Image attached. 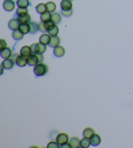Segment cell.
Here are the masks:
<instances>
[{"instance_id":"cell-19","label":"cell","mask_w":133,"mask_h":148,"mask_svg":"<svg viewBox=\"0 0 133 148\" xmlns=\"http://www.w3.org/2000/svg\"><path fill=\"white\" fill-rule=\"evenodd\" d=\"M60 38H58L57 36H54V37H52L51 38V41H50V43H49V46L51 47H56L57 46H59V43H60Z\"/></svg>"},{"instance_id":"cell-39","label":"cell","mask_w":133,"mask_h":148,"mask_svg":"<svg viewBox=\"0 0 133 148\" xmlns=\"http://www.w3.org/2000/svg\"><path fill=\"white\" fill-rule=\"evenodd\" d=\"M71 1H73V0H71Z\"/></svg>"},{"instance_id":"cell-13","label":"cell","mask_w":133,"mask_h":148,"mask_svg":"<svg viewBox=\"0 0 133 148\" xmlns=\"http://www.w3.org/2000/svg\"><path fill=\"white\" fill-rule=\"evenodd\" d=\"M95 134V132L92 128L91 127H86L83 130V132H82V135H83V137H86V138H88V139H91L93 135Z\"/></svg>"},{"instance_id":"cell-26","label":"cell","mask_w":133,"mask_h":148,"mask_svg":"<svg viewBox=\"0 0 133 148\" xmlns=\"http://www.w3.org/2000/svg\"><path fill=\"white\" fill-rule=\"evenodd\" d=\"M29 24H30V28H31L30 30L31 33L34 34L38 31H39V24H37L35 22H30Z\"/></svg>"},{"instance_id":"cell-18","label":"cell","mask_w":133,"mask_h":148,"mask_svg":"<svg viewBox=\"0 0 133 148\" xmlns=\"http://www.w3.org/2000/svg\"><path fill=\"white\" fill-rule=\"evenodd\" d=\"M51 20L57 25V24L61 23V21H62V16H61V14L59 13H53V14H52V18H51Z\"/></svg>"},{"instance_id":"cell-22","label":"cell","mask_w":133,"mask_h":148,"mask_svg":"<svg viewBox=\"0 0 133 148\" xmlns=\"http://www.w3.org/2000/svg\"><path fill=\"white\" fill-rule=\"evenodd\" d=\"M17 5L18 8H28L30 5L29 0H18Z\"/></svg>"},{"instance_id":"cell-21","label":"cell","mask_w":133,"mask_h":148,"mask_svg":"<svg viewBox=\"0 0 133 148\" xmlns=\"http://www.w3.org/2000/svg\"><path fill=\"white\" fill-rule=\"evenodd\" d=\"M36 11L38 12V14H42L45 12H47V6L45 3H39L36 6Z\"/></svg>"},{"instance_id":"cell-5","label":"cell","mask_w":133,"mask_h":148,"mask_svg":"<svg viewBox=\"0 0 133 148\" xmlns=\"http://www.w3.org/2000/svg\"><path fill=\"white\" fill-rule=\"evenodd\" d=\"M15 62L16 64H17L18 67L23 68V67H25V66L28 64V58L20 54L17 57V58L15 59Z\"/></svg>"},{"instance_id":"cell-23","label":"cell","mask_w":133,"mask_h":148,"mask_svg":"<svg viewBox=\"0 0 133 148\" xmlns=\"http://www.w3.org/2000/svg\"><path fill=\"white\" fill-rule=\"evenodd\" d=\"M80 142H81V141L79 140L78 137H72L69 141V143H70L72 148L80 147Z\"/></svg>"},{"instance_id":"cell-34","label":"cell","mask_w":133,"mask_h":148,"mask_svg":"<svg viewBox=\"0 0 133 148\" xmlns=\"http://www.w3.org/2000/svg\"><path fill=\"white\" fill-rule=\"evenodd\" d=\"M0 43H1V45H0V49H1V50L7 47V43L5 42L4 39H1V40H0Z\"/></svg>"},{"instance_id":"cell-15","label":"cell","mask_w":133,"mask_h":148,"mask_svg":"<svg viewBox=\"0 0 133 148\" xmlns=\"http://www.w3.org/2000/svg\"><path fill=\"white\" fill-rule=\"evenodd\" d=\"M91 141V145L93 147H97L98 145H100L101 143V137L98 134H94L93 137L90 139Z\"/></svg>"},{"instance_id":"cell-37","label":"cell","mask_w":133,"mask_h":148,"mask_svg":"<svg viewBox=\"0 0 133 148\" xmlns=\"http://www.w3.org/2000/svg\"><path fill=\"white\" fill-rule=\"evenodd\" d=\"M30 47H31L32 53H36V50H35V47H36V43H33V44H32Z\"/></svg>"},{"instance_id":"cell-10","label":"cell","mask_w":133,"mask_h":148,"mask_svg":"<svg viewBox=\"0 0 133 148\" xmlns=\"http://www.w3.org/2000/svg\"><path fill=\"white\" fill-rule=\"evenodd\" d=\"M20 54L28 58L30 55L32 54L31 47L30 46H24L21 48V50H20Z\"/></svg>"},{"instance_id":"cell-2","label":"cell","mask_w":133,"mask_h":148,"mask_svg":"<svg viewBox=\"0 0 133 148\" xmlns=\"http://www.w3.org/2000/svg\"><path fill=\"white\" fill-rule=\"evenodd\" d=\"M15 60L14 59H13V58H6V59H4L2 63H1V65L5 68V69H12L14 67V65H15Z\"/></svg>"},{"instance_id":"cell-17","label":"cell","mask_w":133,"mask_h":148,"mask_svg":"<svg viewBox=\"0 0 133 148\" xmlns=\"http://www.w3.org/2000/svg\"><path fill=\"white\" fill-rule=\"evenodd\" d=\"M18 29H19V30L22 32L24 35H25V34H27V33L30 32V30H31V28H30V24H20V26H19V28H18Z\"/></svg>"},{"instance_id":"cell-6","label":"cell","mask_w":133,"mask_h":148,"mask_svg":"<svg viewBox=\"0 0 133 148\" xmlns=\"http://www.w3.org/2000/svg\"><path fill=\"white\" fill-rule=\"evenodd\" d=\"M20 24H20V22H19L18 19L13 18V19H11V20L9 21V23H8V28H9L11 30H13V31L18 30V29L19 28Z\"/></svg>"},{"instance_id":"cell-7","label":"cell","mask_w":133,"mask_h":148,"mask_svg":"<svg viewBox=\"0 0 133 148\" xmlns=\"http://www.w3.org/2000/svg\"><path fill=\"white\" fill-rule=\"evenodd\" d=\"M12 55H13V52H12V49L10 47H6L5 48L1 50V57L4 59L10 58L12 57Z\"/></svg>"},{"instance_id":"cell-3","label":"cell","mask_w":133,"mask_h":148,"mask_svg":"<svg viewBox=\"0 0 133 148\" xmlns=\"http://www.w3.org/2000/svg\"><path fill=\"white\" fill-rule=\"evenodd\" d=\"M57 141L60 144V145H63L65 143H68V141H69V137H68V135L67 133H59L57 136V138H56Z\"/></svg>"},{"instance_id":"cell-12","label":"cell","mask_w":133,"mask_h":148,"mask_svg":"<svg viewBox=\"0 0 133 148\" xmlns=\"http://www.w3.org/2000/svg\"><path fill=\"white\" fill-rule=\"evenodd\" d=\"M62 10H70L72 9V3L71 0H62L61 2Z\"/></svg>"},{"instance_id":"cell-1","label":"cell","mask_w":133,"mask_h":148,"mask_svg":"<svg viewBox=\"0 0 133 148\" xmlns=\"http://www.w3.org/2000/svg\"><path fill=\"white\" fill-rule=\"evenodd\" d=\"M47 72H48V67L43 62L38 63L36 66H34L33 68V72L37 77H43L47 74Z\"/></svg>"},{"instance_id":"cell-8","label":"cell","mask_w":133,"mask_h":148,"mask_svg":"<svg viewBox=\"0 0 133 148\" xmlns=\"http://www.w3.org/2000/svg\"><path fill=\"white\" fill-rule=\"evenodd\" d=\"M38 63H39V61H38V58L37 55L35 54V53H32V54H31L28 57V65L34 67Z\"/></svg>"},{"instance_id":"cell-25","label":"cell","mask_w":133,"mask_h":148,"mask_svg":"<svg viewBox=\"0 0 133 148\" xmlns=\"http://www.w3.org/2000/svg\"><path fill=\"white\" fill-rule=\"evenodd\" d=\"M91 146V141L88 138H86V137H83L82 140H81V142H80V147L82 148H87Z\"/></svg>"},{"instance_id":"cell-4","label":"cell","mask_w":133,"mask_h":148,"mask_svg":"<svg viewBox=\"0 0 133 148\" xmlns=\"http://www.w3.org/2000/svg\"><path fill=\"white\" fill-rule=\"evenodd\" d=\"M3 8L7 12H12L15 8V3L13 0H5L3 2Z\"/></svg>"},{"instance_id":"cell-20","label":"cell","mask_w":133,"mask_h":148,"mask_svg":"<svg viewBox=\"0 0 133 148\" xmlns=\"http://www.w3.org/2000/svg\"><path fill=\"white\" fill-rule=\"evenodd\" d=\"M18 19L19 20L20 24H29L31 20V17L29 14H26V15L18 17Z\"/></svg>"},{"instance_id":"cell-36","label":"cell","mask_w":133,"mask_h":148,"mask_svg":"<svg viewBox=\"0 0 133 148\" xmlns=\"http://www.w3.org/2000/svg\"><path fill=\"white\" fill-rule=\"evenodd\" d=\"M60 147L61 148H72V147H71L70 143H65V144H63V145H60Z\"/></svg>"},{"instance_id":"cell-38","label":"cell","mask_w":133,"mask_h":148,"mask_svg":"<svg viewBox=\"0 0 133 148\" xmlns=\"http://www.w3.org/2000/svg\"><path fill=\"white\" fill-rule=\"evenodd\" d=\"M0 68H1V72H0V74H3V71H4V69H5V68H3V67L2 66V65H1Z\"/></svg>"},{"instance_id":"cell-33","label":"cell","mask_w":133,"mask_h":148,"mask_svg":"<svg viewBox=\"0 0 133 148\" xmlns=\"http://www.w3.org/2000/svg\"><path fill=\"white\" fill-rule=\"evenodd\" d=\"M39 31L43 32H47V29L45 28V25H44V23L42 22L39 24Z\"/></svg>"},{"instance_id":"cell-32","label":"cell","mask_w":133,"mask_h":148,"mask_svg":"<svg viewBox=\"0 0 133 148\" xmlns=\"http://www.w3.org/2000/svg\"><path fill=\"white\" fill-rule=\"evenodd\" d=\"M72 13H73L72 9H70V10H62V12H61L62 15L64 16V17H71V16L72 15Z\"/></svg>"},{"instance_id":"cell-30","label":"cell","mask_w":133,"mask_h":148,"mask_svg":"<svg viewBox=\"0 0 133 148\" xmlns=\"http://www.w3.org/2000/svg\"><path fill=\"white\" fill-rule=\"evenodd\" d=\"M47 148H59L60 147V144L57 141H50L47 144Z\"/></svg>"},{"instance_id":"cell-27","label":"cell","mask_w":133,"mask_h":148,"mask_svg":"<svg viewBox=\"0 0 133 148\" xmlns=\"http://www.w3.org/2000/svg\"><path fill=\"white\" fill-rule=\"evenodd\" d=\"M48 34L51 36V37H54V36H57V34H58V32H59V28H58V27L55 24L54 26L51 28V29H49L48 31Z\"/></svg>"},{"instance_id":"cell-35","label":"cell","mask_w":133,"mask_h":148,"mask_svg":"<svg viewBox=\"0 0 133 148\" xmlns=\"http://www.w3.org/2000/svg\"><path fill=\"white\" fill-rule=\"evenodd\" d=\"M35 54L37 55V57H38V58L39 62H42L43 61V53H35Z\"/></svg>"},{"instance_id":"cell-31","label":"cell","mask_w":133,"mask_h":148,"mask_svg":"<svg viewBox=\"0 0 133 148\" xmlns=\"http://www.w3.org/2000/svg\"><path fill=\"white\" fill-rule=\"evenodd\" d=\"M44 25H45V28L47 29V31H48L49 29H51L53 26L55 25V24L52 21V20H49V21H47L44 23Z\"/></svg>"},{"instance_id":"cell-24","label":"cell","mask_w":133,"mask_h":148,"mask_svg":"<svg viewBox=\"0 0 133 148\" xmlns=\"http://www.w3.org/2000/svg\"><path fill=\"white\" fill-rule=\"evenodd\" d=\"M40 18H41L42 22L45 23V22H47V21L51 20V18H52V14L47 11V12H45V13L42 14L40 15Z\"/></svg>"},{"instance_id":"cell-16","label":"cell","mask_w":133,"mask_h":148,"mask_svg":"<svg viewBox=\"0 0 133 148\" xmlns=\"http://www.w3.org/2000/svg\"><path fill=\"white\" fill-rule=\"evenodd\" d=\"M24 34L23 33V32H22L20 31L19 29L13 31L12 37H13V39H14V40H16V41H19V40H22V39H24Z\"/></svg>"},{"instance_id":"cell-11","label":"cell","mask_w":133,"mask_h":148,"mask_svg":"<svg viewBox=\"0 0 133 148\" xmlns=\"http://www.w3.org/2000/svg\"><path fill=\"white\" fill-rule=\"evenodd\" d=\"M51 36L48 33H43L40 36L39 42L41 43H43L45 45H49L50 41H51Z\"/></svg>"},{"instance_id":"cell-28","label":"cell","mask_w":133,"mask_h":148,"mask_svg":"<svg viewBox=\"0 0 133 148\" xmlns=\"http://www.w3.org/2000/svg\"><path fill=\"white\" fill-rule=\"evenodd\" d=\"M16 14L18 17L28 14V10L27 8H18L16 10Z\"/></svg>"},{"instance_id":"cell-29","label":"cell","mask_w":133,"mask_h":148,"mask_svg":"<svg viewBox=\"0 0 133 148\" xmlns=\"http://www.w3.org/2000/svg\"><path fill=\"white\" fill-rule=\"evenodd\" d=\"M46 6H47V12L49 13H53L55 10H56V3L53 2H48L46 3Z\"/></svg>"},{"instance_id":"cell-14","label":"cell","mask_w":133,"mask_h":148,"mask_svg":"<svg viewBox=\"0 0 133 148\" xmlns=\"http://www.w3.org/2000/svg\"><path fill=\"white\" fill-rule=\"evenodd\" d=\"M47 45L43 44V43H36V47H35V50H36V53H44L46 52V49H47Z\"/></svg>"},{"instance_id":"cell-9","label":"cell","mask_w":133,"mask_h":148,"mask_svg":"<svg viewBox=\"0 0 133 148\" xmlns=\"http://www.w3.org/2000/svg\"><path fill=\"white\" fill-rule=\"evenodd\" d=\"M53 53H54L55 57H62L65 54V49H64V47L59 45L57 47H54Z\"/></svg>"}]
</instances>
